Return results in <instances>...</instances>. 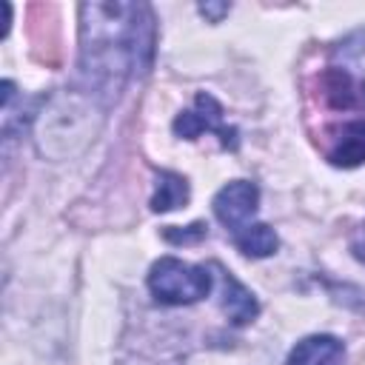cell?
Wrapping results in <instances>:
<instances>
[{
    "label": "cell",
    "instance_id": "cell-12",
    "mask_svg": "<svg viewBox=\"0 0 365 365\" xmlns=\"http://www.w3.org/2000/svg\"><path fill=\"white\" fill-rule=\"evenodd\" d=\"M351 251H354V257H356V259H362V262H365V225H362V228H356V234L351 237Z\"/></svg>",
    "mask_w": 365,
    "mask_h": 365
},
{
    "label": "cell",
    "instance_id": "cell-3",
    "mask_svg": "<svg viewBox=\"0 0 365 365\" xmlns=\"http://www.w3.org/2000/svg\"><path fill=\"white\" fill-rule=\"evenodd\" d=\"M257 202H259V191L254 182L248 180H234L228 185H222L214 197V214L217 220L234 234H240L242 228L251 225L254 214H257Z\"/></svg>",
    "mask_w": 365,
    "mask_h": 365
},
{
    "label": "cell",
    "instance_id": "cell-2",
    "mask_svg": "<svg viewBox=\"0 0 365 365\" xmlns=\"http://www.w3.org/2000/svg\"><path fill=\"white\" fill-rule=\"evenodd\" d=\"M151 294L165 305H191L211 291V274L205 265H191L177 257H163L148 274Z\"/></svg>",
    "mask_w": 365,
    "mask_h": 365
},
{
    "label": "cell",
    "instance_id": "cell-7",
    "mask_svg": "<svg viewBox=\"0 0 365 365\" xmlns=\"http://www.w3.org/2000/svg\"><path fill=\"white\" fill-rule=\"evenodd\" d=\"M342 359H345L342 342L328 334L305 336L288 354V365H342Z\"/></svg>",
    "mask_w": 365,
    "mask_h": 365
},
{
    "label": "cell",
    "instance_id": "cell-11",
    "mask_svg": "<svg viewBox=\"0 0 365 365\" xmlns=\"http://www.w3.org/2000/svg\"><path fill=\"white\" fill-rule=\"evenodd\" d=\"M205 228H208L205 222H194V225H188V228H182V231H177L174 225H168V228L163 231V237H165L168 242H182V245H185V242H197V240H202V237L208 234Z\"/></svg>",
    "mask_w": 365,
    "mask_h": 365
},
{
    "label": "cell",
    "instance_id": "cell-9",
    "mask_svg": "<svg viewBox=\"0 0 365 365\" xmlns=\"http://www.w3.org/2000/svg\"><path fill=\"white\" fill-rule=\"evenodd\" d=\"M234 245H237L242 254H248V257H271V254L277 251L279 240H277V234H274L271 225H265V222H251L248 228H242L240 234H234Z\"/></svg>",
    "mask_w": 365,
    "mask_h": 365
},
{
    "label": "cell",
    "instance_id": "cell-8",
    "mask_svg": "<svg viewBox=\"0 0 365 365\" xmlns=\"http://www.w3.org/2000/svg\"><path fill=\"white\" fill-rule=\"evenodd\" d=\"M222 311L228 314V319L234 325H245L259 314V305H257L254 294L225 271H222Z\"/></svg>",
    "mask_w": 365,
    "mask_h": 365
},
{
    "label": "cell",
    "instance_id": "cell-6",
    "mask_svg": "<svg viewBox=\"0 0 365 365\" xmlns=\"http://www.w3.org/2000/svg\"><path fill=\"white\" fill-rule=\"evenodd\" d=\"M328 160L334 165H359L365 160V117L342 123V128L331 131V145H328Z\"/></svg>",
    "mask_w": 365,
    "mask_h": 365
},
{
    "label": "cell",
    "instance_id": "cell-4",
    "mask_svg": "<svg viewBox=\"0 0 365 365\" xmlns=\"http://www.w3.org/2000/svg\"><path fill=\"white\" fill-rule=\"evenodd\" d=\"M174 131H177L180 137H185V140H194V137H200L202 131H217L225 148H237V131L228 128V125H222V106H220L211 94H205V91L197 94L194 108L182 111V114L174 120Z\"/></svg>",
    "mask_w": 365,
    "mask_h": 365
},
{
    "label": "cell",
    "instance_id": "cell-13",
    "mask_svg": "<svg viewBox=\"0 0 365 365\" xmlns=\"http://www.w3.org/2000/svg\"><path fill=\"white\" fill-rule=\"evenodd\" d=\"M200 11H202V14L217 17V14H225V11H228V6H225V3H220V6H200Z\"/></svg>",
    "mask_w": 365,
    "mask_h": 365
},
{
    "label": "cell",
    "instance_id": "cell-10",
    "mask_svg": "<svg viewBox=\"0 0 365 365\" xmlns=\"http://www.w3.org/2000/svg\"><path fill=\"white\" fill-rule=\"evenodd\" d=\"M188 202V182L174 174V171H160L157 174V191L151 197V208L154 211H171Z\"/></svg>",
    "mask_w": 365,
    "mask_h": 365
},
{
    "label": "cell",
    "instance_id": "cell-5",
    "mask_svg": "<svg viewBox=\"0 0 365 365\" xmlns=\"http://www.w3.org/2000/svg\"><path fill=\"white\" fill-rule=\"evenodd\" d=\"M319 88L334 111H365V80H356L345 68H328L319 77Z\"/></svg>",
    "mask_w": 365,
    "mask_h": 365
},
{
    "label": "cell",
    "instance_id": "cell-1",
    "mask_svg": "<svg viewBox=\"0 0 365 365\" xmlns=\"http://www.w3.org/2000/svg\"><path fill=\"white\" fill-rule=\"evenodd\" d=\"M83 11V71L106 91L151 57V11L131 3H91Z\"/></svg>",
    "mask_w": 365,
    "mask_h": 365
}]
</instances>
